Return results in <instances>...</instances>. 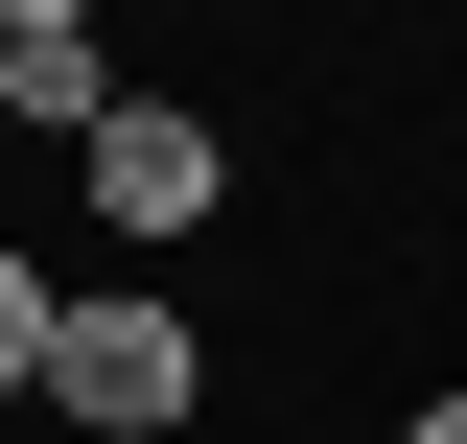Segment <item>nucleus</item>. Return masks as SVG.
<instances>
[{
    "mask_svg": "<svg viewBox=\"0 0 467 444\" xmlns=\"http://www.w3.org/2000/svg\"><path fill=\"white\" fill-rule=\"evenodd\" d=\"M70 187H94V234H117V258H187V234H234V117L140 70V94L70 141Z\"/></svg>",
    "mask_w": 467,
    "mask_h": 444,
    "instance_id": "obj_1",
    "label": "nucleus"
},
{
    "mask_svg": "<svg viewBox=\"0 0 467 444\" xmlns=\"http://www.w3.org/2000/svg\"><path fill=\"white\" fill-rule=\"evenodd\" d=\"M47 421L70 444H187V421H211V328L140 304V280H94V304L47 328Z\"/></svg>",
    "mask_w": 467,
    "mask_h": 444,
    "instance_id": "obj_2",
    "label": "nucleus"
},
{
    "mask_svg": "<svg viewBox=\"0 0 467 444\" xmlns=\"http://www.w3.org/2000/svg\"><path fill=\"white\" fill-rule=\"evenodd\" d=\"M47 328H70V280L0 234V397H24V421H47Z\"/></svg>",
    "mask_w": 467,
    "mask_h": 444,
    "instance_id": "obj_3",
    "label": "nucleus"
},
{
    "mask_svg": "<svg viewBox=\"0 0 467 444\" xmlns=\"http://www.w3.org/2000/svg\"><path fill=\"white\" fill-rule=\"evenodd\" d=\"M398 444H467V375H420V397H398Z\"/></svg>",
    "mask_w": 467,
    "mask_h": 444,
    "instance_id": "obj_4",
    "label": "nucleus"
},
{
    "mask_svg": "<svg viewBox=\"0 0 467 444\" xmlns=\"http://www.w3.org/2000/svg\"><path fill=\"white\" fill-rule=\"evenodd\" d=\"M0 24H117V0H0Z\"/></svg>",
    "mask_w": 467,
    "mask_h": 444,
    "instance_id": "obj_5",
    "label": "nucleus"
},
{
    "mask_svg": "<svg viewBox=\"0 0 467 444\" xmlns=\"http://www.w3.org/2000/svg\"><path fill=\"white\" fill-rule=\"evenodd\" d=\"M0 94H24V24H0Z\"/></svg>",
    "mask_w": 467,
    "mask_h": 444,
    "instance_id": "obj_6",
    "label": "nucleus"
}]
</instances>
